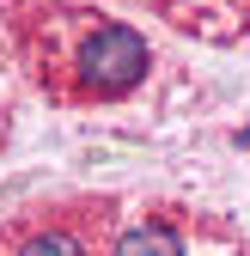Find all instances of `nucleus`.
I'll return each mask as SVG.
<instances>
[{
    "label": "nucleus",
    "instance_id": "f257e3e1",
    "mask_svg": "<svg viewBox=\"0 0 250 256\" xmlns=\"http://www.w3.org/2000/svg\"><path fill=\"white\" fill-rule=\"evenodd\" d=\"M74 68H80V86H86V92L110 98V92H128V86L146 74V43L134 37L128 24H98V30L80 43Z\"/></svg>",
    "mask_w": 250,
    "mask_h": 256
},
{
    "label": "nucleus",
    "instance_id": "f03ea898",
    "mask_svg": "<svg viewBox=\"0 0 250 256\" xmlns=\"http://www.w3.org/2000/svg\"><path fill=\"white\" fill-rule=\"evenodd\" d=\"M116 256H183V244L171 226H134V232H122Z\"/></svg>",
    "mask_w": 250,
    "mask_h": 256
},
{
    "label": "nucleus",
    "instance_id": "7ed1b4c3",
    "mask_svg": "<svg viewBox=\"0 0 250 256\" xmlns=\"http://www.w3.org/2000/svg\"><path fill=\"white\" fill-rule=\"evenodd\" d=\"M18 256H80V244H74V238H61V232H43V238H30Z\"/></svg>",
    "mask_w": 250,
    "mask_h": 256
}]
</instances>
